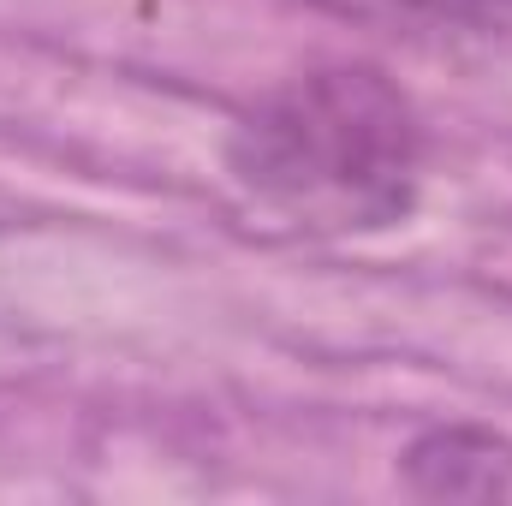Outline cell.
Masks as SVG:
<instances>
[{
  "label": "cell",
  "instance_id": "6da1fadb",
  "mask_svg": "<svg viewBox=\"0 0 512 506\" xmlns=\"http://www.w3.org/2000/svg\"><path fill=\"white\" fill-rule=\"evenodd\" d=\"M423 120L382 66L334 60L256 96L227 131V173L304 233H382L417 209Z\"/></svg>",
  "mask_w": 512,
  "mask_h": 506
},
{
  "label": "cell",
  "instance_id": "7a4b0ae2",
  "mask_svg": "<svg viewBox=\"0 0 512 506\" xmlns=\"http://www.w3.org/2000/svg\"><path fill=\"white\" fill-rule=\"evenodd\" d=\"M399 477L423 501H512V435L477 423L423 429L405 447Z\"/></svg>",
  "mask_w": 512,
  "mask_h": 506
},
{
  "label": "cell",
  "instance_id": "3957f363",
  "mask_svg": "<svg viewBox=\"0 0 512 506\" xmlns=\"http://www.w3.org/2000/svg\"><path fill=\"white\" fill-rule=\"evenodd\" d=\"M411 18L429 24H453V30H483V36H507L512 30V0H387Z\"/></svg>",
  "mask_w": 512,
  "mask_h": 506
}]
</instances>
